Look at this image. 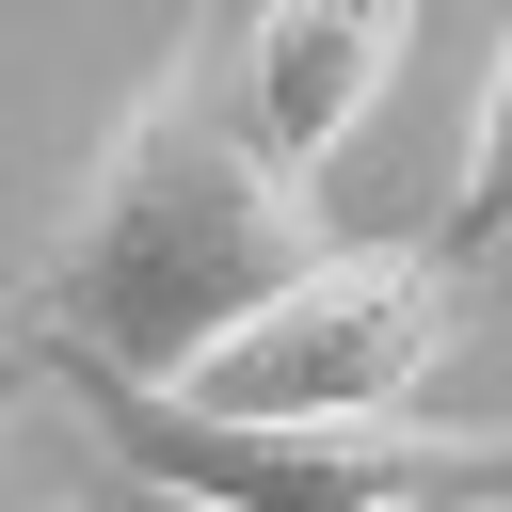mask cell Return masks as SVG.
Masks as SVG:
<instances>
[{
    "instance_id": "277c9868",
    "label": "cell",
    "mask_w": 512,
    "mask_h": 512,
    "mask_svg": "<svg viewBox=\"0 0 512 512\" xmlns=\"http://www.w3.org/2000/svg\"><path fill=\"white\" fill-rule=\"evenodd\" d=\"M400 48H416V0H256V32H240V112H256V144H272L288 176H320V160L384 112Z\"/></svg>"
},
{
    "instance_id": "3957f363",
    "label": "cell",
    "mask_w": 512,
    "mask_h": 512,
    "mask_svg": "<svg viewBox=\"0 0 512 512\" xmlns=\"http://www.w3.org/2000/svg\"><path fill=\"white\" fill-rule=\"evenodd\" d=\"M448 352H464V272L432 240H336L160 400H192V416H400Z\"/></svg>"
},
{
    "instance_id": "6da1fadb",
    "label": "cell",
    "mask_w": 512,
    "mask_h": 512,
    "mask_svg": "<svg viewBox=\"0 0 512 512\" xmlns=\"http://www.w3.org/2000/svg\"><path fill=\"white\" fill-rule=\"evenodd\" d=\"M320 256H336V224H320V192L256 144L240 80L160 64V80L112 112L96 176L64 192V224H48V256H32V304H16V352H32L48 384H80V400H160V384H192V368H208L288 272H320Z\"/></svg>"
},
{
    "instance_id": "7a4b0ae2",
    "label": "cell",
    "mask_w": 512,
    "mask_h": 512,
    "mask_svg": "<svg viewBox=\"0 0 512 512\" xmlns=\"http://www.w3.org/2000/svg\"><path fill=\"white\" fill-rule=\"evenodd\" d=\"M128 480L192 512H512V432L448 416H192V400H96Z\"/></svg>"
},
{
    "instance_id": "8992f818",
    "label": "cell",
    "mask_w": 512,
    "mask_h": 512,
    "mask_svg": "<svg viewBox=\"0 0 512 512\" xmlns=\"http://www.w3.org/2000/svg\"><path fill=\"white\" fill-rule=\"evenodd\" d=\"M16 368H32V352H16V320H0V384H16Z\"/></svg>"
},
{
    "instance_id": "5b68a950",
    "label": "cell",
    "mask_w": 512,
    "mask_h": 512,
    "mask_svg": "<svg viewBox=\"0 0 512 512\" xmlns=\"http://www.w3.org/2000/svg\"><path fill=\"white\" fill-rule=\"evenodd\" d=\"M432 256H512V32L480 64V112H464V160H448V208H432Z\"/></svg>"
}]
</instances>
